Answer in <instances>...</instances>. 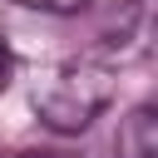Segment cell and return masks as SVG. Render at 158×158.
Returning <instances> with one entry per match:
<instances>
[{
  "label": "cell",
  "instance_id": "cell-3",
  "mask_svg": "<svg viewBox=\"0 0 158 158\" xmlns=\"http://www.w3.org/2000/svg\"><path fill=\"white\" fill-rule=\"evenodd\" d=\"M15 5L44 10V15H79V10H89V0H15Z\"/></svg>",
  "mask_w": 158,
  "mask_h": 158
},
{
  "label": "cell",
  "instance_id": "cell-2",
  "mask_svg": "<svg viewBox=\"0 0 158 158\" xmlns=\"http://www.w3.org/2000/svg\"><path fill=\"white\" fill-rule=\"evenodd\" d=\"M118 158H158V114H153V104H138L118 123Z\"/></svg>",
  "mask_w": 158,
  "mask_h": 158
},
{
  "label": "cell",
  "instance_id": "cell-4",
  "mask_svg": "<svg viewBox=\"0 0 158 158\" xmlns=\"http://www.w3.org/2000/svg\"><path fill=\"white\" fill-rule=\"evenodd\" d=\"M10 79H15V49H10V40H5V30H0V94L10 89Z\"/></svg>",
  "mask_w": 158,
  "mask_h": 158
},
{
  "label": "cell",
  "instance_id": "cell-1",
  "mask_svg": "<svg viewBox=\"0 0 158 158\" xmlns=\"http://www.w3.org/2000/svg\"><path fill=\"white\" fill-rule=\"evenodd\" d=\"M114 89H118L114 64H109L104 54H79V59L54 64V69L35 84L30 104H35V114H40L54 133H84V128L114 104Z\"/></svg>",
  "mask_w": 158,
  "mask_h": 158
},
{
  "label": "cell",
  "instance_id": "cell-5",
  "mask_svg": "<svg viewBox=\"0 0 158 158\" xmlns=\"http://www.w3.org/2000/svg\"><path fill=\"white\" fill-rule=\"evenodd\" d=\"M20 158H49V153H20Z\"/></svg>",
  "mask_w": 158,
  "mask_h": 158
}]
</instances>
